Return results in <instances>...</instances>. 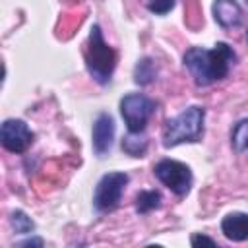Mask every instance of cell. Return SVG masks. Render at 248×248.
I'll list each match as a JSON object with an SVG mask.
<instances>
[{
  "label": "cell",
  "instance_id": "1",
  "mask_svg": "<svg viewBox=\"0 0 248 248\" xmlns=\"http://www.w3.org/2000/svg\"><path fill=\"white\" fill-rule=\"evenodd\" d=\"M236 54L227 43H217L213 48L192 46L184 52V66L192 74L196 85L207 87L229 76Z\"/></svg>",
  "mask_w": 248,
  "mask_h": 248
},
{
  "label": "cell",
  "instance_id": "2",
  "mask_svg": "<svg viewBox=\"0 0 248 248\" xmlns=\"http://www.w3.org/2000/svg\"><path fill=\"white\" fill-rule=\"evenodd\" d=\"M85 66L89 76L101 85H107L110 81L112 72L116 68V52L105 43L99 25H93L89 31L85 46Z\"/></svg>",
  "mask_w": 248,
  "mask_h": 248
},
{
  "label": "cell",
  "instance_id": "3",
  "mask_svg": "<svg viewBox=\"0 0 248 248\" xmlns=\"http://www.w3.org/2000/svg\"><path fill=\"white\" fill-rule=\"evenodd\" d=\"M205 110L202 107H188L178 116L167 120L163 132V145L174 147L178 143H194L200 141L203 134Z\"/></svg>",
  "mask_w": 248,
  "mask_h": 248
},
{
  "label": "cell",
  "instance_id": "4",
  "mask_svg": "<svg viewBox=\"0 0 248 248\" xmlns=\"http://www.w3.org/2000/svg\"><path fill=\"white\" fill-rule=\"evenodd\" d=\"M155 101L141 93H130L120 101V114L128 132L132 134H141L145 130L149 118L155 114Z\"/></svg>",
  "mask_w": 248,
  "mask_h": 248
},
{
  "label": "cell",
  "instance_id": "5",
  "mask_svg": "<svg viewBox=\"0 0 248 248\" xmlns=\"http://www.w3.org/2000/svg\"><path fill=\"white\" fill-rule=\"evenodd\" d=\"M130 176L126 172H107L95 188L93 194V207L97 213H107L118 207L122 200V192L128 184Z\"/></svg>",
  "mask_w": 248,
  "mask_h": 248
},
{
  "label": "cell",
  "instance_id": "6",
  "mask_svg": "<svg viewBox=\"0 0 248 248\" xmlns=\"http://www.w3.org/2000/svg\"><path fill=\"white\" fill-rule=\"evenodd\" d=\"M153 172H155V176L159 178V182L163 186H167L172 194H176L180 198L190 192L192 182H194L190 167L186 163H180V161H174V159L159 161L153 167Z\"/></svg>",
  "mask_w": 248,
  "mask_h": 248
},
{
  "label": "cell",
  "instance_id": "7",
  "mask_svg": "<svg viewBox=\"0 0 248 248\" xmlns=\"http://www.w3.org/2000/svg\"><path fill=\"white\" fill-rule=\"evenodd\" d=\"M35 134L31 132V128L19 120V118H8L2 122L0 128V141L2 145L12 151V153H25L29 149V145L33 143Z\"/></svg>",
  "mask_w": 248,
  "mask_h": 248
},
{
  "label": "cell",
  "instance_id": "8",
  "mask_svg": "<svg viewBox=\"0 0 248 248\" xmlns=\"http://www.w3.org/2000/svg\"><path fill=\"white\" fill-rule=\"evenodd\" d=\"M114 120L108 112H101L95 122H93V151L97 157H105L110 147H112V141H114Z\"/></svg>",
  "mask_w": 248,
  "mask_h": 248
},
{
  "label": "cell",
  "instance_id": "9",
  "mask_svg": "<svg viewBox=\"0 0 248 248\" xmlns=\"http://www.w3.org/2000/svg\"><path fill=\"white\" fill-rule=\"evenodd\" d=\"M213 17L225 29L236 27L242 21V8L236 0H215L213 2Z\"/></svg>",
  "mask_w": 248,
  "mask_h": 248
},
{
  "label": "cell",
  "instance_id": "10",
  "mask_svg": "<svg viewBox=\"0 0 248 248\" xmlns=\"http://www.w3.org/2000/svg\"><path fill=\"white\" fill-rule=\"evenodd\" d=\"M221 232L232 242L248 240V213H240V211L229 213L221 221Z\"/></svg>",
  "mask_w": 248,
  "mask_h": 248
},
{
  "label": "cell",
  "instance_id": "11",
  "mask_svg": "<svg viewBox=\"0 0 248 248\" xmlns=\"http://www.w3.org/2000/svg\"><path fill=\"white\" fill-rule=\"evenodd\" d=\"M157 78V64L153 58L145 56L141 58L134 68V81L138 85H149Z\"/></svg>",
  "mask_w": 248,
  "mask_h": 248
},
{
  "label": "cell",
  "instance_id": "12",
  "mask_svg": "<svg viewBox=\"0 0 248 248\" xmlns=\"http://www.w3.org/2000/svg\"><path fill=\"white\" fill-rule=\"evenodd\" d=\"M161 192L159 190H141L138 196H136V211L140 215H145L157 207H161Z\"/></svg>",
  "mask_w": 248,
  "mask_h": 248
},
{
  "label": "cell",
  "instance_id": "13",
  "mask_svg": "<svg viewBox=\"0 0 248 248\" xmlns=\"http://www.w3.org/2000/svg\"><path fill=\"white\" fill-rule=\"evenodd\" d=\"M231 145L236 153H242L248 149V118H242L234 124L231 132Z\"/></svg>",
  "mask_w": 248,
  "mask_h": 248
},
{
  "label": "cell",
  "instance_id": "14",
  "mask_svg": "<svg viewBox=\"0 0 248 248\" xmlns=\"http://www.w3.org/2000/svg\"><path fill=\"white\" fill-rule=\"evenodd\" d=\"M122 149H124V153H128L132 157H143V153L147 149V140L141 134L130 132V136H126L122 140Z\"/></svg>",
  "mask_w": 248,
  "mask_h": 248
},
{
  "label": "cell",
  "instance_id": "15",
  "mask_svg": "<svg viewBox=\"0 0 248 248\" xmlns=\"http://www.w3.org/2000/svg\"><path fill=\"white\" fill-rule=\"evenodd\" d=\"M10 221H12V227H14V231H16L17 234H29V232L35 231V223H33L31 217H27V213L21 211V209L12 211Z\"/></svg>",
  "mask_w": 248,
  "mask_h": 248
},
{
  "label": "cell",
  "instance_id": "16",
  "mask_svg": "<svg viewBox=\"0 0 248 248\" xmlns=\"http://www.w3.org/2000/svg\"><path fill=\"white\" fill-rule=\"evenodd\" d=\"M147 8L157 16H165L174 8V0H147Z\"/></svg>",
  "mask_w": 248,
  "mask_h": 248
},
{
  "label": "cell",
  "instance_id": "17",
  "mask_svg": "<svg viewBox=\"0 0 248 248\" xmlns=\"http://www.w3.org/2000/svg\"><path fill=\"white\" fill-rule=\"evenodd\" d=\"M190 244H192V246H200V244H207V246H215L217 242H215L213 238H209V236H205V234H192V238H190Z\"/></svg>",
  "mask_w": 248,
  "mask_h": 248
},
{
  "label": "cell",
  "instance_id": "18",
  "mask_svg": "<svg viewBox=\"0 0 248 248\" xmlns=\"http://www.w3.org/2000/svg\"><path fill=\"white\" fill-rule=\"evenodd\" d=\"M43 244H45L43 238H27V240L17 242V246H43Z\"/></svg>",
  "mask_w": 248,
  "mask_h": 248
},
{
  "label": "cell",
  "instance_id": "19",
  "mask_svg": "<svg viewBox=\"0 0 248 248\" xmlns=\"http://www.w3.org/2000/svg\"><path fill=\"white\" fill-rule=\"evenodd\" d=\"M246 39H248V31H246Z\"/></svg>",
  "mask_w": 248,
  "mask_h": 248
}]
</instances>
